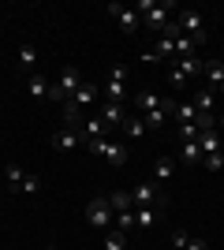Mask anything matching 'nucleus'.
<instances>
[{
	"instance_id": "nucleus-5",
	"label": "nucleus",
	"mask_w": 224,
	"mask_h": 250,
	"mask_svg": "<svg viewBox=\"0 0 224 250\" xmlns=\"http://www.w3.org/2000/svg\"><path fill=\"white\" fill-rule=\"evenodd\" d=\"M180 26H183V34L194 38L198 45L205 42V26H202V15H198V11H180Z\"/></svg>"
},
{
	"instance_id": "nucleus-39",
	"label": "nucleus",
	"mask_w": 224,
	"mask_h": 250,
	"mask_svg": "<svg viewBox=\"0 0 224 250\" xmlns=\"http://www.w3.org/2000/svg\"><path fill=\"white\" fill-rule=\"evenodd\" d=\"M217 127H224V112H221V116H217Z\"/></svg>"
},
{
	"instance_id": "nucleus-17",
	"label": "nucleus",
	"mask_w": 224,
	"mask_h": 250,
	"mask_svg": "<svg viewBox=\"0 0 224 250\" xmlns=\"http://www.w3.org/2000/svg\"><path fill=\"white\" fill-rule=\"evenodd\" d=\"M157 213H161V209H157V206H146V209H135V224H139V228H153V224H157Z\"/></svg>"
},
{
	"instance_id": "nucleus-40",
	"label": "nucleus",
	"mask_w": 224,
	"mask_h": 250,
	"mask_svg": "<svg viewBox=\"0 0 224 250\" xmlns=\"http://www.w3.org/2000/svg\"><path fill=\"white\" fill-rule=\"evenodd\" d=\"M217 94H221V97H224V83H221V86H217Z\"/></svg>"
},
{
	"instance_id": "nucleus-24",
	"label": "nucleus",
	"mask_w": 224,
	"mask_h": 250,
	"mask_svg": "<svg viewBox=\"0 0 224 250\" xmlns=\"http://www.w3.org/2000/svg\"><path fill=\"white\" fill-rule=\"evenodd\" d=\"M194 127L198 131H217V112H198L194 116Z\"/></svg>"
},
{
	"instance_id": "nucleus-10",
	"label": "nucleus",
	"mask_w": 224,
	"mask_h": 250,
	"mask_svg": "<svg viewBox=\"0 0 224 250\" xmlns=\"http://www.w3.org/2000/svg\"><path fill=\"white\" fill-rule=\"evenodd\" d=\"M26 90H30V97H49V79H45L41 71H30V79H26Z\"/></svg>"
},
{
	"instance_id": "nucleus-14",
	"label": "nucleus",
	"mask_w": 224,
	"mask_h": 250,
	"mask_svg": "<svg viewBox=\"0 0 224 250\" xmlns=\"http://www.w3.org/2000/svg\"><path fill=\"white\" fill-rule=\"evenodd\" d=\"M198 146H202V157L221 153V135H217V131H202V135H198Z\"/></svg>"
},
{
	"instance_id": "nucleus-32",
	"label": "nucleus",
	"mask_w": 224,
	"mask_h": 250,
	"mask_svg": "<svg viewBox=\"0 0 224 250\" xmlns=\"http://www.w3.org/2000/svg\"><path fill=\"white\" fill-rule=\"evenodd\" d=\"M116 228H120V231L135 228V209H127V213H116Z\"/></svg>"
},
{
	"instance_id": "nucleus-13",
	"label": "nucleus",
	"mask_w": 224,
	"mask_h": 250,
	"mask_svg": "<svg viewBox=\"0 0 224 250\" xmlns=\"http://www.w3.org/2000/svg\"><path fill=\"white\" fill-rule=\"evenodd\" d=\"M146 131H149V127H146L142 116H127V120H123V135H127V138H142Z\"/></svg>"
},
{
	"instance_id": "nucleus-1",
	"label": "nucleus",
	"mask_w": 224,
	"mask_h": 250,
	"mask_svg": "<svg viewBox=\"0 0 224 250\" xmlns=\"http://www.w3.org/2000/svg\"><path fill=\"white\" fill-rule=\"evenodd\" d=\"M79 86H82V75H79V67H64V71H60V83L49 86V101H71Z\"/></svg>"
},
{
	"instance_id": "nucleus-29",
	"label": "nucleus",
	"mask_w": 224,
	"mask_h": 250,
	"mask_svg": "<svg viewBox=\"0 0 224 250\" xmlns=\"http://www.w3.org/2000/svg\"><path fill=\"white\" fill-rule=\"evenodd\" d=\"M38 190H41V176H30V172H26V176H22V194H38Z\"/></svg>"
},
{
	"instance_id": "nucleus-27",
	"label": "nucleus",
	"mask_w": 224,
	"mask_h": 250,
	"mask_svg": "<svg viewBox=\"0 0 224 250\" xmlns=\"http://www.w3.org/2000/svg\"><path fill=\"white\" fill-rule=\"evenodd\" d=\"M194 49H198V42H194V38H187V34L176 42V56H194Z\"/></svg>"
},
{
	"instance_id": "nucleus-9",
	"label": "nucleus",
	"mask_w": 224,
	"mask_h": 250,
	"mask_svg": "<svg viewBox=\"0 0 224 250\" xmlns=\"http://www.w3.org/2000/svg\"><path fill=\"white\" fill-rule=\"evenodd\" d=\"M79 131H82V138H86V142H90V138H108V135H112V131H108V127L101 124V116H94V120H86V124L79 127Z\"/></svg>"
},
{
	"instance_id": "nucleus-19",
	"label": "nucleus",
	"mask_w": 224,
	"mask_h": 250,
	"mask_svg": "<svg viewBox=\"0 0 224 250\" xmlns=\"http://www.w3.org/2000/svg\"><path fill=\"white\" fill-rule=\"evenodd\" d=\"M4 176H8V190H11V194H22V176H26V172H22L19 165H8Z\"/></svg>"
},
{
	"instance_id": "nucleus-28",
	"label": "nucleus",
	"mask_w": 224,
	"mask_h": 250,
	"mask_svg": "<svg viewBox=\"0 0 224 250\" xmlns=\"http://www.w3.org/2000/svg\"><path fill=\"white\" fill-rule=\"evenodd\" d=\"M202 165H205V172H221L224 168V153H205Z\"/></svg>"
},
{
	"instance_id": "nucleus-23",
	"label": "nucleus",
	"mask_w": 224,
	"mask_h": 250,
	"mask_svg": "<svg viewBox=\"0 0 224 250\" xmlns=\"http://www.w3.org/2000/svg\"><path fill=\"white\" fill-rule=\"evenodd\" d=\"M183 161H187V165H198V161H202V146H198V142H183Z\"/></svg>"
},
{
	"instance_id": "nucleus-41",
	"label": "nucleus",
	"mask_w": 224,
	"mask_h": 250,
	"mask_svg": "<svg viewBox=\"0 0 224 250\" xmlns=\"http://www.w3.org/2000/svg\"><path fill=\"white\" fill-rule=\"evenodd\" d=\"M45 250H53V247H45Z\"/></svg>"
},
{
	"instance_id": "nucleus-4",
	"label": "nucleus",
	"mask_w": 224,
	"mask_h": 250,
	"mask_svg": "<svg viewBox=\"0 0 224 250\" xmlns=\"http://www.w3.org/2000/svg\"><path fill=\"white\" fill-rule=\"evenodd\" d=\"M108 15H112V19H116V26L123 34H139V11H131V8H123V4H108Z\"/></svg>"
},
{
	"instance_id": "nucleus-15",
	"label": "nucleus",
	"mask_w": 224,
	"mask_h": 250,
	"mask_svg": "<svg viewBox=\"0 0 224 250\" xmlns=\"http://www.w3.org/2000/svg\"><path fill=\"white\" fill-rule=\"evenodd\" d=\"M123 247H127V231L105 228V250H123Z\"/></svg>"
},
{
	"instance_id": "nucleus-6",
	"label": "nucleus",
	"mask_w": 224,
	"mask_h": 250,
	"mask_svg": "<svg viewBox=\"0 0 224 250\" xmlns=\"http://www.w3.org/2000/svg\"><path fill=\"white\" fill-rule=\"evenodd\" d=\"M79 142H82V131H79V127H67V131H56L53 135V146L60 149V153H71Z\"/></svg>"
},
{
	"instance_id": "nucleus-35",
	"label": "nucleus",
	"mask_w": 224,
	"mask_h": 250,
	"mask_svg": "<svg viewBox=\"0 0 224 250\" xmlns=\"http://www.w3.org/2000/svg\"><path fill=\"white\" fill-rule=\"evenodd\" d=\"M168 83H172V86H183V83H187V75H183L180 67H176V63L168 67Z\"/></svg>"
},
{
	"instance_id": "nucleus-11",
	"label": "nucleus",
	"mask_w": 224,
	"mask_h": 250,
	"mask_svg": "<svg viewBox=\"0 0 224 250\" xmlns=\"http://www.w3.org/2000/svg\"><path fill=\"white\" fill-rule=\"evenodd\" d=\"M202 79H205L209 86H221V83H224V63H221V60H205V63H202Z\"/></svg>"
},
{
	"instance_id": "nucleus-12",
	"label": "nucleus",
	"mask_w": 224,
	"mask_h": 250,
	"mask_svg": "<svg viewBox=\"0 0 224 250\" xmlns=\"http://www.w3.org/2000/svg\"><path fill=\"white\" fill-rule=\"evenodd\" d=\"M213 104H217V94L209 86H202V90L194 94V108H198V112H213Z\"/></svg>"
},
{
	"instance_id": "nucleus-22",
	"label": "nucleus",
	"mask_w": 224,
	"mask_h": 250,
	"mask_svg": "<svg viewBox=\"0 0 224 250\" xmlns=\"http://www.w3.org/2000/svg\"><path fill=\"white\" fill-rule=\"evenodd\" d=\"M19 63H22V71H34V63H38V49H34V45H22V49H19Z\"/></svg>"
},
{
	"instance_id": "nucleus-26",
	"label": "nucleus",
	"mask_w": 224,
	"mask_h": 250,
	"mask_svg": "<svg viewBox=\"0 0 224 250\" xmlns=\"http://www.w3.org/2000/svg\"><path fill=\"white\" fill-rule=\"evenodd\" d=\"M172 168H176V161H172V157H161L153 172H157V179H161V183H164V179H172Z\"/></svg>"
},
{
	"instance_id": "nucleus-21",
	"label": "nucleus",
	"mask_w": 224,
	"mask_h": 250,
	"mask_svg": "<svg viewBox=\"0 0 224 250\" xmlns=\"http://www.w3.org/2000/svg\"><path fill=\"white\" fill-rule=\"evenodd\" d=\"M194 116H198L194 101H183V104H176V120H180V124H194Z\"/></svg>"
},
{
	"instance_id": "nucleus-20",
	"label": "nucleus",
	"mask_w": 224,
	"mask_h": 250,
	"mask_svg": "<svg viewBox=\"0 0 224 250\" xmlns=\"http://www.w3.org/2000/svg\"><path fill=\"white\" fill-rule=\"evenodd\" d=\"M135 101H139L142 112H153V108H161V97L153 94V90H139V97H135Z\"/></svg>"
},
{
	"instance_id": "nucleus-7",
	"label": "nucleus",
	"mask_w": 224,
	"mask_h": 250,
	"mask_svg": "<svg viewBox=\"0 0 224 250\" xmlns=\"http://www.w3.org/2000/svg\"><path fill=\"white\" fill-rule=\"evenodd\" d=\"M123 120H127V116H123V108H120L116 101H108L105 108H101V124H105L108 131H116V127H123Z\"/></svg>"
},
{
	"instance_id": "nucleus-34",
	"label": "nucleus",
	"mask_w": 224,
	"mask_h": 250,
	"mask_svg": "<svg viewBox=\"0 0 224 250\" xmlns=\"http://www.w3.org/2000/svg\"><path fill=\"white\" fill-rule=\"evenodd\" d=\"M187 243H191L187 231H176V235H172V250H187Z\"/></svg>"
},
{
	"instance_id": "nucleus-31",
	"label": "nucleus",
	"mask_w": 224,
	"mask_h": 250,
	"mask_svg": "<svg viewBox=\"0 0 224 250\" xmlns=\"http://www.w3.org/2000/svg\"><path fill=\"white\" fill-rule=\"evenodd\" d=\"M142 120H146V127H164V124H168V116L161 112V108H153V112H146V116H142Z\"/></svg>"
},
{
	"instance_id": "nucleus-2",
	"label": "nucleus",
	"mask_w": 224,
	"mask_h": 250,
	"mask_svg": "<svg viewBox=\"0 0 224 250\" xmlns=\"http://www.w3.org/2000/svg\"><path fill=\"white\" fill-rule=\"evenodd\" d=\"M172 11H176V4H172V0H157V4H153V8H149L146 15H139V22L161 34V30H164V26L172 22Z\"/></svg>"
},
{
	"instance_id": "nucleus-16",
	"label": "nucleus",
	"mask_w": 224,
	"mask_h": 250,
	"mask_svg": "<svg viewBox=\"0 0 224 250\" xmlns=\"http://www.w3.org/2000/svg\"><path fill=\"white\" fill-rule=\"evenodd\" d=\"M176 67L183 75H202V60H198V52L194 56H176Z\"/></svg>"
},
{
	"instance_id": "nucleus-18",
	"label": "nucleus",
	"mask_w": 224,
	"mask_h": 250,
	"mask_svg": "<svg viewBox=\"0 0 224 250\" xmlns=\"http://www.w3.org/2000/svg\"><path fill=\"white\" fill-rule=\"evenodd\" d=\"M108 206H112V213H127V209H135V202H131V194H127V190H112Z\"/></svg>"
},
{
	"instance_id": "nucleus-30",
	"label": "nucleus",
	"mask_w": 224,
	"mask_h": 250,
	"mask_svg": "<svg viewBox=\"0 0 224 250\" xmlns=\"http://www.w3.org/2000/svg\"><path fill=\"white\" fill-rule=\"evenodd\" d=\"M123 97H127V86H123V83H112V79H108V101H123Z\"/></svg>"
},
{
	"instance_id": "nucleus-36",
	"label": "nucleus",
	"mask_w": 224,
	"mask_h": 250,
	"mask_svg": "<svg viewBox=\"0 0 224 250\" xmlns=\"http://www.w3.org/2000/svg\"><path fill=\"white\" fill-rule=\"evenodd\" d=\"M108 79H112V83H123V79H127V67H123V63H116V67H112V75H108Z\"/></svg>"
},
{
	"instance_id": "nucleus-3",
	"label": "nucleus",
	"mask_w": 224,
	"mask_h": 250,
	"mask_svg": "<svg viewBox=\"0 0 224 250\" xmlns=\"http://www.w3.org/2000/svg\"><path fill=\"white\" fill-rule=\"evenodd\" d=\"M86 220H90V228H108L112 224V206L108 198H94L86 206Z\"/></svg>"
},
{
	"instance_id": "nucleus-38",
	"label": "nucleus",
	"mask_w": 224,
	"mask_h": 250,
	"mask_svg": "<svg viewBox=\"0 0 224 250\" xmlns=\"http://www.w3.org/2000/svg\"><path fill=\"white\" fill-rule=\"evenodd\" d=\"M142 60H146V63H164V60H161V56H157L153 49H149V52H142Z\"/></svg>"
},
{
	"instance_id": "nucleus-33",
	"label": "nucleus",
	"mask_w": 224,
	"mask_h": 250,
	"mask_svg": "<svg viewBox=\"0 0 224 250\" xmlns=\"http://www.w3.org/2000/svg\"><path fill=\"white\" fill-rule=\"evenodd\" d=\"M198 135H202V131H198L194 124H180V138L183 142H198Z\"/></svg>"
},
{
	"instance_id": "nucleus-37",
	"label": "nucleus",
	"mask_w": 224,
	"mask_h": 250,
	"mask_svg": "<svg viewBox=\"0 0 224 250\" xmlns=\"http://www.w3.org/2000/svg\"><path fill=\"white\" fill-rule=\"evenodd\" d=\"M187 250H209V243H205V239H191V243H187Z\"/></svg>"
},
{
	"instance_id": "nucleus-8",
	"label": "nucleus",
	"mask_w": 224,
	"mask_h": 250,
	"mask_svg": "<svg viewBox=\"0 0 224 250\" xmlns=\"http://www.w3.org/2000/svg\"><path fill=\"white\" fill-rule=\"evenodd\" d=\"M131 202H135V209H146V206L157 202V190L149 187V183H139V187L131 190Z\"/></svg>"
},
{
	"instance_id": "nucleus-25",
	"label": "nucleus",
	"mask_w": 224,
	"mask_h": 250,
	"mask_svg": "<svg viewBox=\"0 0 224 250\" xmlns=\"http://www.w3.org/2000/svg\"><path fill=\"white\" fill-rule=\"evenodd\" d=\"M153 52H157L161 60H172V56H176V42H168V38H161V42L153 45Z\"/></svg>"
}]
</instances>
